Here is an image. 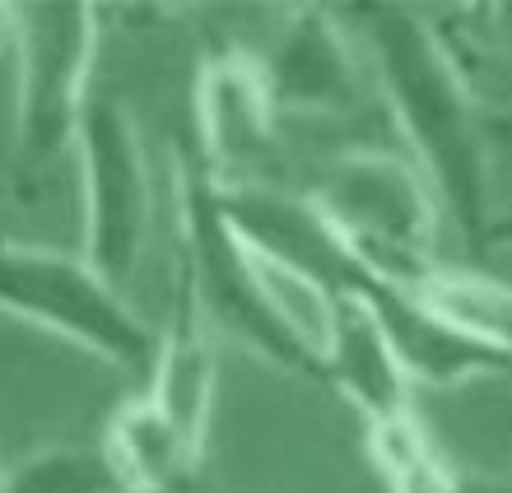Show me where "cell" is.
Here are the masks:
<instances>
[{
  "label": "cell",
  "mask_w": 512,
  "mask_h": 493,
  "mask_svg": "<svg viewBox=\"0 0 512 493\" xmlns=\"http://www.w3.org/2000/svg\"><path fill=\"white\" fill-rule=\"evenodd\" d=\"M359 52L373 66L405 154L429 177L447 224L485 252L489 210V112L475 103L471 75L457 66L447 42L433 33L419 5H350L340 10Z\"/></svg>",
  "instance_id": "obj_1"
},
{
  "label": "cell",
  "mask_w": 512,
  "mask_h": 493,
  "mask_svg": "<svg viewBox=\"0 0 512 493\" xmlns=\"http://www.w3.org/2000/svg\"><path fill=\"white\" fill-rule=\"evenodd\" d=\"M177 228H182L177 280L191 289L205 321L252 349L275 373L326 387L322 335L303 326L294 307L280 298L284 280L261 266V256L233 228L215 177L205 173L191 149L177 159Z\"/></svg>",
  "instance_id": "obj_2"
},
{
  "label": "cell",
  "mask_w": 512,
  "mask_h": 493,
  "mask_svg": "<svg viewBox=\"0 0 512 493\" xmlns=\"http://www.w3.org/2000/svg\"><path fill=\"white\" fill-rule=\"evenodd\" d=\"M308 200L340 233L359 270L378 280L424 289L447 266L438 256L447 214L433 196L429 177L401 149H340L317 168Z\"/></svg>",
  "instance_id": "obj_3"
},
{
  "label": "cell",
  "mask_w": 512,
  "mask_h": 493,
  "mask_svg": "<svg viewBox=\"0 0 512 493\" xmlns=\"http://www.w3.org/2000/svg\"><path fill=\"white\" fill-rule=\"evenodd\" d=\"M0 312L131 377H149L159 354V331L80 252L70 256L0 238Z\"/></svg>",
  "instance_id": "obj_4"
},
{
  "label": "cell",
  "mask_w": 512,
  "mask_h": 493,
  "mask_svg": "<svg viewBox=\"0 0 512 493\" xmlns=\"http://www.w3.org/2000/svg\"><path fill=\"white\" fill-rule=\"evenodd\" d=\"M98 28L94 5H14V126L33 168L75 149L84 107L98 94Z\"/></svg>",
  "instance_id": "obj_5"
},
{
  "label": "cell",
  "mask_w": 512,
  "mask_h": 493,
  "mask_svg": "<svg viewBox=\"0 0 512 493\" xmlns=\"http://www.w3.org/2000/svg\"><path fill=\"white\" fill-rule=\"evenodd\" d=\"M75 159H80V210H84V242L80 256L89 266L126 294V280L140 266L149 238V168L140 131L131 112L112 94H94L84 107L80 135H75Z\"/></svg>",
  "instance_id": "obj_6"
},
{
  "label": "cell",
  "mask_w": 512,
  "mask_h": 493,
  "mask_svg": "<svg viewBox=\"0 0 512 493\" xmlns=\"http://www.w3.org/2000/svg\"><path fill=\"white\" fill-rule=\"evenodd\" d=\"M191 112H196V159L215 187H256L270 182V159L280 145V112L270 98L261 56L243 47L210 52L196 70L191 89Z\"/></svg>",
  "instance_id": "obj_7"
},
{
  "label": "cell",
  "mask_w": 512,
  "mask_h": 493,
  "mask_svg": "<svg viewBox=\"0 0 512 493\" xmlns=\"http://www.w3.org/2000/svg\"><path fill=\"white\" fill-rule=\"evenodd\" d=\"M219 196L243 242L284 284L312 294L317 307L350 294L359 261L340 242L336 228L326 224V214L308 200V191H280L275 182H256V187L233 191L219 187Z\"/></svg>",
  "instance_id": "obj_8"
},
{
  "label": "cell",
  "mask_w": 512,
  "mask_h": 493,
  "mask_svg": "<svg viewBox=\"0 0 512 493\" xmlns=\"http://www.w3.org/2000/svg\"><path fill=\"white\" fill-rule=\"evenodd\" d=\"M350 298L368 307V317L382 326L391 354L405 368L410 387L447 391L461 382L485 377H512V354L466 331L457 317H447L424 289H405L359 270L350 284Z\"/></svg>",
  "instance_id": "obj_9"
},
{
  "label": "cell",
  "mask_w": 512,
  "mask_h": 493,
  "mask_svg": "<svg viewBox=\"0 0 512 493\" xmlns=\"http://www.w3.org/2000/svg\"><path fill=\"white\" fill-rule=\"evenodd\" d=\"M270 98L280 121L289 112L298 117H350L364 98L359 75V42L340 10L326 5H294L284 14V28L275 47L261 56Z\"/></svg>",
  "instance_id": "obj_10"
},
{
  "label": "cell",
  "mask_w": 512,
  "mask_h": 493,
  "mask_svg": "<svg viewBox=\"0 0 512 493\" xmlns=\"http://www.w3.org/2000/svg\"><path fill=\"white\" fill-rule=\"evenodd\" d=\"M322 368L326 387L350 400L364 424H382L410 405V377L391 354L387 335L359 298H336L322 307Z\"/></svg>",
  "instance_id": "obj_11"
},
{
  "label": "cell",
  "mask_w": 512,
  "mask_h": 493,
  "mask_svg": "<svg viewBox=\"0 0 512 493\" xmlns=\"http://www.w3.org/2000/svg\"><path fill=\"white\" fill-rule=\"evenodd\" d=\"M98 452L122 493H196L205 447H196L149 391H135L108 414Z\"/></svg>",
  "instance_id": "obj_12"
},
{
  "label": "cell",
  "mask_w": 512,
  "mask_h": 493,
  "mask_svg": "<svg viewBox=\"0 0 512 493\" xmlns=\"http://www.w3.org/2000/svg\"><path fill=\"white\" fill-rule=\"evenodd\" d=\"M145 391L196 447H205L210 405H215V326L205 321V312L177 275L173 307L159 326V354L145 377Z\"/></svg>",
  "instance_id": "obj_13"
},
{
  "label": "cell",
  "mask_w": 512,
  "mask_h": 493,
  "mask_svg": "<svg viewBox=\"0 0 512 493\" xmlns=\"http://www.w3.org/2000/svg\"><path fill=\"white\" fill-rule=\"evenodd\" d=\"M364 428L368 461L387 493H471V475H461L457 461L443 452V442L424 428L415 410Z\"/></svg>",
  "instance_id": "obj_14"
},
{
  "label": "cell",
  "mask_w": 512,
  "mask_h": 493,
  "mask_svg": "<svg viewBox=\"0 0 512 493\" xmlns=\"http://www.w3.org/2000/svg\"><path fill=\"white\" fill-rule=\"evenodd\" d=\"M424 294L443 307L447 317H457L466 331H475L480 340L512 354V284L508 280H494L489 270L443 266L424 284Z\"/></svg>",
  "instance_id": "obj_15"
},
{
  "label": "cell",
  "mask_w": 512,
  "mask_h": 493,
  "mask_svg": "<svg viewBox=\"0 0 512 493\" xmlns=\"http://www.w3.org/2000/svg\"><path fill=\"white\" fill-rule=\"evenodd\" d=\"M429 24L457 56V66L475 75L480 66H512V5H433Z\"/></svg>",
  "instance_id": "obj_16"
},
{
  "label": "cell",
  "mask_w": 512,
  "mask_h": 493,
  "mask_svg": "<svg viewBox=\"0 0 512 493\" xmlns=\"http://www.w3.org/2000/svg\"><path fill=\"white\" fill-rule=\"evenodd\" d=\"M0 493H122L98 447H42L5 470Z\"/></svg>",
  "instance_id": "obj_17"
},
{
  "label": "cell",
  "mask_w": 512,
  "mask_h": 493,
  "mask_svg": "<svg viewBox=\"0 0 512 493\" xmlns=\"http://www.w3.org/2000/svg\"><path fill=\"white\" fill-rule=\"evenodd\" d=\"M489 145H494V154L512 149V112H489Z\"/></svg>",
  "instance_id": "obj_18"
},
{
  "label": "cell",
  "mask_w": 512,
  "mask_h": 493,
  "mask_svg": "<svg viewBox=\"0 0 512 493\" xmlns=\"http://www.w3.org/2000/svg\"><path fill=\"white\" fill-rule=\"evenodd\" d=\"M489 247H512V210L489 219V228H485V252H489Z\"/></svg>",
  "instance_id": "obj_19"
},
{
  "label": "cell",
  "mask_w": 512,
  "mask_h": 493,
  "mask_svg": "<svg viewBox=\"0 0 512 493\" xmlns=\"http://www.w3.org/2000/svg\"><path fill=\"white\" fill-rule=\"evenodd\" d=\"M0 484H5V466H0Z\"/></svg>",
  "instance_id": "obj_20"
},
{
  "label": "cell",
  "mask_w": 512,
  "mask_h": 493,
  "mask_svg": "<svg viewBox=\"0 0 512 493\" xmlns=\"http://www.w3.org/2000/svg\"><path fill=\"white\" fill-rule=\"evenodd\" d=\"M0 238H5V228H0Z\"/></svg>",
  "instance_id": "obj_21"
},
{
  "label": "cell",
  "mask_w": 512,
  "mask_h": 493,
  "mask_svg": "<svg viewBox=\"0 0 512 493\" xmlns=\"http://www.w3.org/2000/svg\"><path fill=\"white\" fill-rule=\"evenodd\" d=\"M471 493H475V484H471Z\"/></svg>",
  "instance_id": "obj_22"
}]
</instances>
